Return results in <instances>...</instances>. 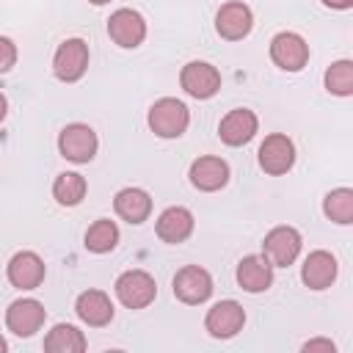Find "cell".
Returning a JSON list of instances; mask_svg holds the SVG:
<instances>
[{
    "label": "cell",
    "instance_id": "cell-1",
    "mask_svg": "<svg viewBox=\"0 0 353 353\" xmlns=\"http://www.w3.org/2000/svg\"><path fill=\"white\" fill-rule=\"evenodd\" d=\"M190 124V113L185 102L174 97H163L149 108V127L160 138H179Z\"/></svg>",
    "mask_w": 353,
    "mask_h": 353
},
{
    "label": "cell",
    "instance_id": "cell-2",
    "mask_svg": "<svg viewBox=\"0 0 353 353\" xmlns=\"http://www.w3.org/2000/svg\"><path fill=\"white\" fill-rule=\"evenodd\" d=\"M116 298L127 309H146L157 298V284L146 270H124L116 279Z\"/></svg>",
    "mask_w": 353,
    "mask_h": 353
},
{
    "label": "cell",
    "instance_id": "cell-3",
    "mask_svg": "<svg viewBox=\"0 0 353 353\" xmlns=\"http://www.w3.org/2000/svg\"><path fill=\"white\" fill-rule=\"evenodd\" d=\"M97 146H99L97 132L88 124H80V121L66 124L61 130V135H58V152H61V157H66L72 163H88V160H94Z\"/></svg>",
    "mask_w": 353,
    "mask_h": 353
},
{
    "label": "cell",
    "instance_id": "cell-4",
    "mask_svg": "<svg viewBox=\"0 0 353 353\" xmlns=\"http://www.w3.org/2000/svg\"><path fill=\"white\" fill-rule=\"evenodd\" d=\"M301 254V234L292 226H276L265 234L262 243V256L273 268H290Z\"/></svg>",
    "mask_w": 353,
    "mask_h": 353
},
{
    "label": "cell",
    "instance_id": "cell-5",
    "mask_svg": "<svg viewBox=\"0 0 353 353\" xmlns=\"http://www.w3.org/2000/svg\"><path fill=\"white\" fill-rule=\"evenodd\" d=\"M88 69V44L83 39H66L55 50L52 72L63 83H77Z\"/></svg>",
    "mask_w": 353,
    "mask_h": 353
},
{
    "label": "cell",
    "instance_id": "cell-6",
    "mask_svg": "<svg viewBox=\"0 0 353 353\" xmlns=\"http://www.w3.org/2000/svg\"><path fill=\"white\" fill-rule=\"evenodd\" d=\"M270 58L284 72H301L309 61V44L303 41V36H298L292 30L276 33L270 39Z\"/></svg>",
    "mask_w": 353,
    "mask_h": 353
},
{
    "label": "cell",
    "instance_id": "cell-7",
    "mask_svg": "<svg viewBox=\"0 0 353 353\" xmlns=\"http://www.w3.org/2000/svg\"><path fill=\"white\" fill-rule=\"evenodd\" d=\"M179 83H182L185 94H190L193 99H210L221 88V72L207 61H190L182 66Z\"/></svg>",
    "mask_w": 353,
    "mask_h": 353
},
{
    "label": "cell",
    "instance_id": "cell-8",
    "mask_svg": "<svg viewBox=\"0 0 353 353\" xmlns=\"http://www.w3.org/2000/svg\"><path fill=\"white\" fill-rule=\"evenodd\" d=\"M174 295L190 306L204 303L212 295V276L199 265H185L174 276Z\"/></svg>",
    "mask_w": 353,
    "mask_h": 353
},
{
    "label": "cell",
    "instance_id": "cell-9",
    "mask_svg": "<svg viewBox=\"0 0 353 353\" xmlns=\"http://www.w3.org/2000/svg\"><path fill=\"white\" fill-rule=\"evenodd\" d=\"M44 317L47 312L36 298H17L6 309V325L14 336H33L44 325Z\"/></svg>",
    "mask_w": 353,
    "mask_h": 353
},
{
    "label": "cell",
    "instance_id": "cell-10",
    "mask_svg": "<svg viewBox=\"0 0 353 353\" xmlns=\"http://www.w3.org/2000/svg\"><path fill=\"white\" fill-rule=\"evenodd\" d=\"M295 163V146L292 141L284 135V132H273L262 141L259 146V165L265 174H273V176H281L292 168Z\"/></svg>",
    "mask_w": 353,
    "mask_h": 353
},
{
    "label": "cell",
    "instance_id": "cell-11",
    "mask_svg": "<svg viewBox=\"0 0 353 353\" xmlns=\"http://www.w3.org/2000/svg\"><path fill=\"white\" fill-rule=\"evenodd\" d=\"M251 25H254V17H251V8L240 0H232V3H223L215 14V30L221 33V39L226 41H240L251 33Z\"/></svg>",
    "mask_w": 353,
    "mask_h": 353
},
{
    "label": "cell",
    "instance_id": "cell-12",
    "mask_svg": "<svg viewBox=\"0 0 353 353\" xmlns=\"http://www.w3.org/2000/svg\"><path fill=\"white\" fill-rule=\"evenodd\" d=\"M108 36L119 47H138L146 39V19L135 8H119L108 19Z\"/></svg>",
    "mask_w": 353,
    "mask_h": 353
},
{
    "label": "cell",
    "instance_id": "cell-13",
    "mask_svg": "<svg viewBox=\"0 0 353 353\" xmlns=\"http://www.w3.org/2000/svg\"><path fill=\"white\" fill-rule=\"evenodd\" d=\"M44 259L36 254V251H19L8 259V268H6V276L8 281L17 287V290H36L41 281H44Z\"/></svg>",
    "mask_w": 353,
    "mask_h": 353
},
{
    "label": "cell",
    "instance_id": "cell-14",
    "mask_svg": "<svg viewBox=\"0 0 353 353\" xmlns=\"http://www.w3.org/2000/svg\"><path fill=\"white\" fill-rule=\"evenodd\" d=\"M245 323V312L237 301H218L207 317H204V328L210 331V336L215 339H229L234 336Z\"/></svg>",
    "mask_w": 353,
    "mask_h": 353
},
{
    "label": "cell",
    "instance_id": "cell-15",
    "mask_svg": "<svg viewBox=\"0 0 353 353\" xmlns=\"http://www.w3.org/2000/svg\"><path fill=\"white\" fill-rule=\"evenodd\" d=\"M256 127H259V121H256V113H254V110H248V108H234V110H229V113L221 119L218 135H221V141H223L226 146H243V143H248V141L256 135Z\"/></svg>",
    "mask_w": 353,
    "mask_h": 353
},
{
    "label": "cell",
    "instance_id": "cell-16",
    "mask_svg": "<svg viewBox=\"0 0 353 353\" xmlns=\"http://www.w3.org/2000/svg\"><path fill=\"white\" fill-rule=\"evenodd\" d=\"M188 176H190V185L196 190L212 193V190H221L229 182V165L221 157L204 154V157H199V160L190 163V174Z\"/></svg>",
    "mask_w": 353,
    "mask_h": 353
},
{
    "label": "cell",
    "instance_id": "cell-17",
    "mask_svg": "<svg viewBox=\"0 0 353 353\" xmlns=\"http://www.w3.org/2000/svg\"><path fill=\"white\" fill-rule=\"evenodd\" d=\"M157 237L163 243H185L193 234V212L188 207H165L157 218Z\"/></svg>",
    "mask_w": 353,
    "mask_h": 353
},
{
    "label": "cell",
    "instance_id": "cell-18",
    "mask_svg": "<svg viewBox=\"0 0 353 353\" xmlns=\"http://www.w3.org/2000/svg\"><path fill=\"white\" fill-rule=\"evenodd\" d=\"M74 312L85 325H94V328H102L113 320V303L102 290L80 292L77 301H74Z\"/></svg>",
    "mask_w": 353,
    "mask_h": 353
},
{
    "label": "cell",
    "instance_id": "cell-19",
    "mask_svg": "<svg viewBox=\"0 0 353 353\" xmlns=\"http://www.w3.org/2000/svg\"><path fill=\"white\" fill-rule=\"evenodd\" d=\"M336 259L334 254L328 251H312L306 259H303V268H301V279L309 290H325L334 284L336 279Z\"/></svg>",
    "mask_w": 353,
    "mask_h": 353
},
{
    "label": "cell",
    "instance_id": "cell-20",
    "mask_svg": "<svg viewBox=\"0 0 353 353\" xmlns=\"http://www.w3.org/2000/svg\"><path fill=\"white\" fill-rule=\"evenodd\" d=\"M237 284L245 292H265L273 284V265L262 254L243 256L237 265Z\"/></svg>",
    "mask_w": 353,
    "mask_h": 353
},
{
    "label": "cell",
    "instance_id": "cell-21",
    "mask_svg": "<svg viewBox=\"0 0 353 353\" xmlns=\"http://www.w3.org/2000/svg\"><path fill=\"white\" fill-rule=\"evenodd\" d=\"M113 210L127 223H143L152 212V196L141 188H121L113 199Z\"/></svg>",
    "mask_w": 353,
    "mask_h": 353
},
{
    "label": "cell",
    "instance_id": "cell-22",
    "mask_svg": "<svg viewBox=\"0 0 353 353\" xmlns=\"http://www.w3.org/2000/svg\"><path fill=\"white\" fill-rule=\"evenodd\" d=\"M44 350H50V353H80V350H85V336H83L80 328H74L69 323H58L44 336Z\"/></svg>",
    "mask_w": 353,
    "mask_h": 353
},
{
    "label": "cell",
    "instance_id": "cell-23",
    "mask_svg": "<svg viewBox=\"0 0 353 353\" xmlns=\"http://www.w3.org/2000/svg\"><path fill=\"white\" fill-rule=\"evenodd\" d=\"M85 190H88L85 179H83L80 174H74V171H63V174H58L55 182H52V196H55V201L63 204V207H77V204L85 199Z\"/></svg>",
    "mask_w": 353,
    "mask_h": 353
},
{
    "label": "cell",
    "instance_id": "cell-24",
    "mask_svg": "<svg viewBox=\"0 0 353 353\" xmlns=\"http://www.w3.org/2000/svg\"><path fill=\"white\" fill-rule=\"evenodd\" d=\"M116 243H119V226L110 218L94 221L85 232V248L94 254H108L116 248Z\"/></svg>",
    "mask_w": 353,
    "mask_h": 353
},
{
    "label": "cell",
    "instance_id": "cell-25",
    "mask_svg": "<svg viewBox=\"0 0 353 353\" xmlns=\"http://www.w3.org/2000/svg\"><path fill=\"white\" fill-rule=\"evenodd\" d=\"M323 212L336 223H353V190L336 188L323 199Z\"/></svg>",
    "mask_w": 353,
    "mask_h": 353
},
{
    "label": "cell",
    "instance_id": "cell-26",
    "mask_svg": "<svg viewBox=\"0 0 353 353\" xmlns=\"http://www.w3.org/2000/svg\"><path fill=\"white\" fill-rule=\"evenodd\" d=\"M325 88L331 94H336V97H350L353 94V63L347 58L328 66V72H325Z\"/></svg>",
    "mask_w": 353,
    "mask_h": 353
},
{
    "label": "cell",
    "instance_id": "cell-27",
    "mask_svg": "<svg viewBox=\"0 0 353 353\" xmlns=\"http://www.w3.org/2000/svg\"><path fill=\"white\" fill-rule=\"evenodd\" d=\"M17 63V44L8 36H0V72H8Z\"/></svg>",
    "mask_w": 353,
    "mask_h": 353
},
{
    "label": "cell",
    "instance_id": "cell-28",
    "mask_svg": "<svg viewBox=\"0 0 353 353\" xmlns=\"http://www.w3.org/2000/svg\"><path fill=\"white\" fill-rule=\"evenodd\" d=\"M314 350H323V353H334L336 347H334V342H331V339H309V342L303 345V353H314Z\"/></svg>",
    "mask_w": 353,
    "mask_h": 353
},
{
    "label": "cell",
    "instance_id": "cell-29",
    "mask_svg": "<svg viewBox=\"0 0 353 353\" xmlns=\"http://www.w3.org/2000/svg\"><path fill=\"white\" fill-rule=\"evenodd\" d=\"M323 3H325L328 8H339V11H342V8H350V6H353V0H323Z\"/></svg>",
    "mask_w": 353,
    "mask_h": 353
},
{
    "label": "cell",
    "instance_id": "cell-30",
    "mask_svg": "<svg viewBox=\"0 0 353 353\" xmlns=\"http://www.w3.org/2000/svg\"><path fill=\"white\" fill-rule=\"evenodd\" d=\"M6 113H8V102H6V97L0 94V121L6 119Z\"/></svg>",
    "mask_w": 353,
    "mask_h": 353
},
{
    "label": "cell",
    "instance_id": "cell-31",
    "mask_svg": "<svg viewBox=\"0 0 353 353\" xmlns=\"http://www.w3.org/2000/svg\"><path fill=\"white\" fill-rule=\"evenodd\" d=\"M6 350H8V345H6V339L0 336V353H6Z\"/></svg>",
    "mask_w": 353,
    "mask_h": 353
},
{
    "label": "cell",
    "instance_id": "cell-32",
    "mask_svg": "<svg viewBox=\"0 0 353 353\" xmlns=\"http://www.w3.org/2000/svg\"><path fill=\"white\" fill-rule=\"evenodd\" d=\"M88 3H94V6H105V3H110V0H88Z\"/></svg>",
    "mask_w": 353,
    "mask_h": 353
}]
</instances>
